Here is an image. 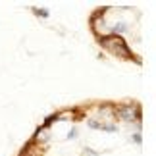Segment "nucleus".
I'll return each mask as SVG.
<instances>
[{
    "label": "nucleus",
    "mask_w": 156,
    "mask_h": 156,
    "mask_svg": "<svg viewBox=\"0 0 156 156\" xmlns=\"http://www.w3.org/2000/svg\"><path fill=\"white\" fill-rule=\"evenodd\" d=\"M108 50H112V52H116L119 54V56H123V58H131V52L127 48V44H125V41L119 37V35H112V37H104L102 41H100Z\"/></svg>",
    "instance_id": "f257e3e1"
},
{
    "label": "nucleus",
    "mask_w": 156,
    "mask_h": 156,
    "mask_svg": "<svg viewBox=\"0 0 156 156\" xmlns=\"http://www.w3.org/2000/svg\"><path fill=\"white\" fill-rule=\"evenodd\" d=\"M118 116L125 119V122H133V119H137L139 122L141 119V108L139 106H131V104H123L118 108Z\"/></svg>",
    "instance_id": "f03ea898"
},
{
    "label": "nucleus",
    "mask_w": 156,
    "mask_h": 156,
    "mask_svg": "<svg viewBox=\"0 0 156 156\" xmlns=\"http://www.w3.org/2000/svg\"><path fill=\"white\" fill-rule=\"evenodd\" d=\"M127 31V23H118V25L112 27V35H119V33H125Z\"/></svg>",
    "instance_id": "7ed1b4c3"
},
{
    "label": "nucleus",
    "mask_w": 156,
    "mask_h": 156,
    "mask_svg": "<svg viewBox=\"0 0 156 156\" xmlns=\"http://www.w3.org/2000/svg\"><path fill=\"white\" fill-rule=\"evenodd\" d=\"M100 129L106 131V133H116V131H118V125L116 123H100Z\"/></svg>",
    "instance_id": "20e7f679"
},
{
    "label": "nucleus",
    "mask_w": 156,
    "mask_h": 156,
    "mask_svg": "<svg viewBox=\"0 0 156 156\" xmlns=\"http://www.w3.org/2000/svg\"><path fill=\"white\" fill-rule=\"evenodd\" d=\"M31 12H33L35 16H39V17H44V20L50 16V14H48V10H43V8H31Z\"/></svg>",
    "instance_id": "39448f33"
},
{
    "label": "nucleus",
    "mask_w": 156,
    "mask_h": 156,
    "mask_svg": "<svg viewBox=\"0 0 156 156\" xmlns=\"http://www.w3.org/2000/svg\"><path fill=\"white\" fill-rule=\"evenodd\" d=\"M60 116H58V114H52V116H48V118H46L44 119V123H43V127L44 129H48L50 127V125H52V122H56V119H58Z\"/></svg>",
    "instance_id": "423d86ee"
},
{
    "label": "nucleus",
    "mask_w": 156,
    "mask_h": 156,
    "mask_svg": "<svg viewBox=\"0 0 156 156\" xmlns=\"http://www.w3.org/2000/svg\"><path fill=\"white\" fill-rule=\"evenodd\" d=\"M131 141H133L135 145H141V143H143V135H141V131H137V133L131 135Z\"/></svg>",
    "instance_id": "0eeeda50"
},
{
    "label": "nucleus",
    "mask_w": 156,
    "mask_h": 156,
    "mask_svg": "<svg viewBox=\"0 0 156 156\" xmlns=\"http://www.w3.org/2000/svg\"><path fill=\"white\" fill-rule=\"evenodd\" d=\"M87 125H89L91 129H100V122H98V119H94V118H91V119H89V122H87Z\"/></svg>",
    "instance_id": "6e6552de"
},
{
    "label": "nucleus",
    "mask_w": 156,
    "mask_h": 156,
    "mask_svg": "<svg viewBox=\"0 0 156 156\" xmlns=\"http://www.w3.org/2000/svg\"><path fill=\"white\" fill-rule=\"evenodd\" d=\"M75 137H77V129H71L68 133V139H75Z\"/></svg>",
    "instance_id": "1a4fd4ad"
},
{
    "label": "nucleus",
    "mask_w": 156,
    "mask_h": 156,
    "mask_svg": "<svg viewBox=\"0 0 156 156\" xmlns=\"http://www.w3.org/2000/svg\"><path fill=\"white\" fill-rule=\"evenodd\" d=\"M83 152H87L89 156H97V152H94V151H91V148H83Z\"/></svg>",
    "instance_id": "9d476101"
}]
</instances>
